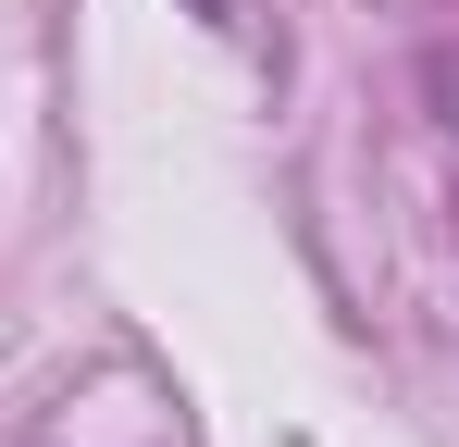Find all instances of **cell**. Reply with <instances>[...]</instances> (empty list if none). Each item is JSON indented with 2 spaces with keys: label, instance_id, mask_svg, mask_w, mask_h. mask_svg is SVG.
<instances>
[{
  "label": "cell",
  "instance_id": "6da1fadb",
  "mask_svg": "<svg viewBox=\"0 0 459 447\" xmlns=\"http://www.w3.org/2000/svg\"><path fill=\"white\" fill-rule=\"evenodd\" d=\"M422 112L459 137V38H447V50H422Z\"/></svg>",
  "mask_w": 459,
  "mask_h": 447
},
{
  "label": "cell",
  "instance_id": "7a4b0ae2",
  "mask_svg": "<svg viewBox=\"0 0 459 447\" xmlns=\"http://www.w3.org/2000/svg\"><path fill=\"white\" fill-rule=\"evenodd\" d=\"M186 13H199V25H236V13H248V0H186Z\"/></svg>",
  "mask_w": 459,
  "mask_h": 447
}]
</instances>
